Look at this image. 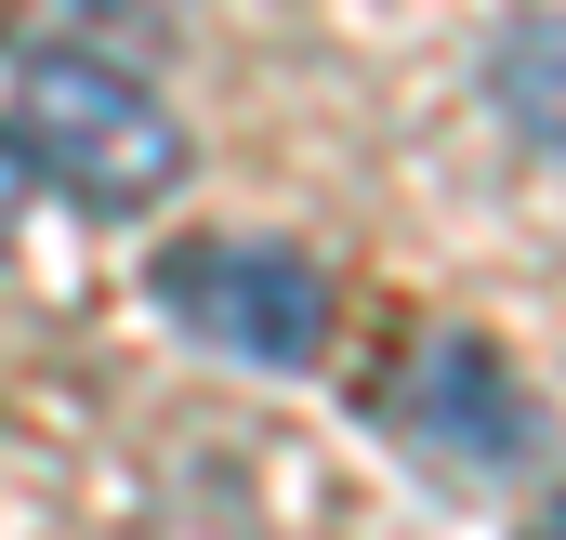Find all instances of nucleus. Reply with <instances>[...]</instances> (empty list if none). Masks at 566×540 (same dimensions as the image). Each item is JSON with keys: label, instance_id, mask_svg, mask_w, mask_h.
<instances>
[{"label": "nucleus", "instance_id": "obj_2", "mask_svg": "<svg viewBox=\"0 0 566 540\" xmlns=\"http://www.w3.org/2000/svg\"><path fill=\"white\" fill-rule=\"evenodd\" d=\"M158 303L185 343H211L238 370H316L329 356V264L290 238H185V251H158Z\"/></svg>", "mask_w": 566, "mask_h": 540}, {"label": "nucleus", "instance_id": "obj_6", "mask_svg": "<svg viewBox=\"0 0 566 540\" xmlns=\"http://www.w3.org/2000/svg\"><path fill=\"white\" fill-rule=\"evenodd\" d=\"M527 540H566V501H541V515H527Z\"/></svg>", "mask_w": 566, "mask_h": 540}, {"label": "nucleus", "instance_id": "obj_4", "mask_svg": "<svg viewBox=\"0 0 566 540\" xmlns=\"http://www.w3.org/2000/svg\"><path fill=\"white\" fill-rule=\"evenodd\" d=\"M488 106L514 120V145L566 158V0H554V13H514V27H501V53H488Z\"/></svg>", "mask_w": 566, "mask_h": 540}, {"label": "nucleus", "instance_id": "obj_5", "mask_svg": "<svg viewBox=\"0 0 566 540\" xmlns=\"http://www.w3.org/2000/svg\"><path fill=\"white\" fill-rule=\"evenodd\" d=\"M27 185H40V172H27V145L0 133V251H13V225H27Z\"/></svg>", "mask_w": 566, "mask_h": 540}, {"label": "nucleus", "instance_id": "obj_3", "mask_svg": "<svg viewBox=\"0 0 566 540\" xmlns=\"http://www.w3.org/2000/svg\"><path fill=\"white\" fill-rule=\"evenodd\" d=\"M382 435L409 461H434L448 488H501V475L541 461V396L514 383V356L488 330H434V343L396 356V383H382Z\"/></svg>", "mask_w": 566, "mask_h": 540}, {"label": "nucleus", "instance_id": "obj_1", "mask_svg": "<svg viewBox=\"0 0 566 540\" xmlns=\"http://www.w3.org/2000/svg\"><path fill=\"white\" fill-rule=\"evenodd\" d=\"M0 133L27 145V172L53 198H80V211H158L185 185V158H198L185 120H171V93L145 66H119V53H80V40H27L13 53Z\"/></svg>", "mask_w": 566, "mask_h": 540}]
</instances>
